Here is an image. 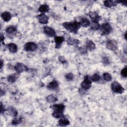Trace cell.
<instances>
[{
	"instance_id": "10",
	"label": "cell",
	"mask_w": 127,
	"mask_h": 127,
	"mask_svg": "<svg viewBox=\"0 0 127 127\" xmlns=\"http://www.w3.org/2000/svg\"><path fill=\"white\" fill-rule=\"evenodd\" d=\"M88 15L93 22L98 23L99 21L101 19V16L95 11H90L88 13Z\"/></svg>"
},
{
	"instance_id": "1",
	"label": "cell",
	"mask_w": 127,
	"mask_h": 127,
	"mask_svg": "<svg viewBox=\"0 0 127 127\" xmlns=\"http://www.w3.org/2000/svg\"><path fill=\"white\" fill-rule=\"evenodd\" d=\"M63 26L65 29L70 32L76 33L80 28L81 25L79 22L75 21L73 22H64L63 23Z\"/></svg>"
},
{
	"instance_id": "28",
	"label": "cell",
	"mask_w": 127,
	"mask_h": 127,
	"mask_svg": "<svg viewBox=\"0 0 127 127\" xmlns=\"http://www.w3.org/2000/svg\"><path fill=\"white\" fill-rule=\"evenodd\" d=\"M100 26L98 24V23L97 22H92L91 25V29L93 30H96L100 28Z\"/></svg>"
},
{
	"instance_id": "2",
	"label": "cell",
	"mask_w": 127,
	"mask_h": 127,
	"mask_svg": "<svg viewBox=\"0 0 127 127\" xmlns=\"http://www.w3.org/2000/svg\"><path fill=\"white\" fill-rule=\"evenodd\" d=\"M53 110L52 115L56 118H61L63 116L65 106L63 104H54L52 107Z\"/></svg>"
},
{
	"instance_id": "35",
	"label": "cell",
	"mask_w": 127,
	"mask_h": 127,
	"mask_svg": "<svg viewBox=\"0 0 127 127\" xmlns=\"http://www.w3.org/2000/svg\"><path fill=\"white\" fill-rule=\"evenodd\" d=\"M4 112V107H3L2 103H0V113L2 114V113H3Z\"/></svg>"
},
{
	"instance_id": "31",
	"label": "cell",
	"mask_w": 127,
	"mask_h": 127,
	"mask_svg": "<svg viewBox=\"0 0 127 127\" xmlns=\"http://www.w3.org/2000/svg\"><path fill=\"white\" fill-rule=\"evenodd\" d=\"M79 50L80 52L82 54H85L87 53V49L86 47H80Z\"/></svg>"
},
{
	"instance_id": "4",
	"label": "cell",
	"mask_w": 127,
	"mask_h": 127,
	"mask_svg": "<svg viewBox=\"0 0 127 127\" xmlns=\"http://www.w3.org/2000/svg\"><path fill=\"white\" fill-rule=\"evenodd\" d=\"M100 28H101L102 35H106L109 34L112 30L111 25L108 22H105L102 24Z\"/></svg>"
},
{
	"instance_id": "3",
	"label": "cell",
	"mask_w": 127,
	"mask_h": 127,
	"mask_svg": "<svg viewBox=\"0 0 127 127\" xmlns=\"http://www.w3.org/2000/svg\"><path fill=\"white\" fill-rule=\"evenodd\" d=\"M112 90L116 93L122 94L125 91V89L117 81H114L111 85Z\"/></svg>"
},
{
	"instance_id": "30",
	"label": "cell",
	"mask_w": 127,
	"mask_h": 127,
	"mask_svg": "<svg viewBox=\"0 0 127 127\" xmlns=\"http://www.w3.org/2000/svg\"><path fill=\"white\" fill-rule=\"evenodd\" d=\"M121 74L122 76L124 77H127V66H125L123 69H122L121 71Z\"/></svg>"
},
{
	"instance_id": "23",
	"label": "cell",
	"mask_w": 127,
	"mask_h": 127,
	"mask_svg": "<svg viewBox=\"0 0 127 127\" xmlns=\"http://www.w3.org/2000/svg\"><path fill=\"white\" fill-rule=\"evenodd\" d=\"M16 30H17V28L16 26L13 25H10L7 27V28L5 29V32H6V33L8 34H11L15 32Z\"/></svg>"
},
{
	"instance_id": "16",
	"label": "cell",
	"mask_w": 127,
	"mask_h": 127,
	"mask_svg": "<svg viewBox=\"0 0 127 127\" xmlns=\"http://www.w3.org/2000/svg\"><path fill=\"white\" fill-rule=\"evenodd\" d=\"M118 3H119V1L115 0H105L104 1V4L106 7H111L116 5Z\"/></svg>"
},
{
	"instance_id": "19",
	"label": "cell",
	"mask_w": 127,
	"mask_h": 127,
	"mask_svg": "<svg viewBox=\"0 0 127 127\" xmlns=\"http://www.w3.org/2000/svg\"><path fill=\"white\" fill-rule=\"evenodd\" d=\"M38 10L42 13L44 14L46 12H48L50 10V8L47 4H44L40 6V7H39Z\"/></svg>"
},
{
	"instance_id": "36",
	"label": "cell",
	"mask_w": 127,
	"mask_h": 127,
	"mask_svg": "<svg viewBox=\"0 0 127 127\" xmlns=\"http://www.w3.org/2000/svg\"><path fill=\"white\" fill-rule=\"evenodd\" d=\"M4 39V36L3 35V34L2 33H1L0 34V40H1V42H2Z\"/></svg>"
},
{
	"instance_id": "25",
	"label": "cell",
	"mask_w": 127,
	"mask_h": 127,
	"mask_svg": "<svg viewBox=\"0 0 127 127\" xmlns=\"http://www.w3.org/2000/svg\"><path fill=\"white\" fill-rule=\"evenodd\" d=\"M90 79L93 82H98L101 80V77L99 74L95 73L91 77Z\"/></svg>"
},
{
	"instance_id": "8",
	"label": "cell",
	"mask_w": 127,
	"mask_h": 127,
	"mask_svg": "<svg viewBox=\"0 0 127 127\" xmlns=\"http://www.w3.org/2000/svg\"><path fill=\"white\" fill-rule=\"evenodd\" d=\"M107 48L112 51H115L118 48L117 42L114 40H109L106 43Z\"/></svg>"
},
{
	"instance_id": "26",
	"label": "cell",
	"mask_w": 127,
	"mask_h": 127,
	"mask_svg": "<svg viewBox=\"0 0 127 127\" xmlns=\"http://www.w3.org/2000/svg\"><path fill=\"white\" fill-rule=\"evenodd\" d=\"M8 111L14 117H16L17 115V111L13 107H9L8 108Z\"/></svg>"
},
{
	"instance_id": "37",
	"label": "cell",
	"mask_w": 127,
	"mask_h": 127,
	"mask_svg": "<svg viewBox=\"0 0 127 127\" xmlns=\"http://www.w3.org/2000/svg\"><path fill=\"white\" fill-rule=\"evenodd\" d=\"M0 68L1 69L2 68V65H3V62H2V60H0Z\"/></svg>"
},
{
	"instance_id": "20",
	"label": "cell",
	"mask_w": 127,
	"mask_h": 127,
	"mask_svg": "<svg viewBox=\"0 0 127 127\" xmlns=\"http://www.w3.org/2000/svg\"><path fill=\"white\" fill-rule=\"evenodd\" d=\"M80 23V25L84 27H87L90 25V21L85 17H83L80 19V21L79 22Z\"/></svg>"
},
{
	"instance_id": "7",
	"label": "cell",
	"mask_w": 127,
	"mask_h": 127,
	"mask_svg": "<svg viewBox=\"0 0 127 127\" xmlns=\"http://www.w3.org/2000/svg\"><path fill=\"white\" fill-rule=\"evenodd\" d=\"M14 68L18 73L24 72L28 70V67H27V66H26L25 65H24L22 63L16 64L14 67Z\"/></svg>"
},
{
	"instance_id": "17",
	"label": "cell",
	"mask_w": 127,
	"mask_h": 127,
	"mask_svg": "<svg viewBox=\"0 0 127 127\" xmlns=\"http://www.w3.org/2000/svg\"><path fill=\"white\" fill-rule=\"evenodd\" d=\"M9 51L12 53H15L17 51V46L14 43H9L7 45Z\"/></svg>"
},
{
	"instance_id": "22",
	"label": "cell",
	"mask_w": 127,
	"mask_h": 127,
	"mask_svg": "<svg viewBox=\"0 0 127 127\" xmlns=\"http://www.w3.org/2000/svg\"><path fill=\"white\" fill-rule=\"evenodd\" d=\"M18 77V74L17 73H13L10 74L7 77V81L10 83H13L14 82Z\"/></svg>"
},
{
	"instance_id": "9",
	"label": "cell",
	"mask_w": 127,
	"mask_h": 127,
	"mask_svg": "<svg viewBox=\"0 0 127 127\" xmlns=\"http://www.w3.org/2000/svg\"><path fill=\"white\" fill-rule=\"evenodd\" d=\"M44 32L48 36L50 37H54L56 36V34L55 30L50 26H45L44 27Z\"/></svg>"
},
{
	"instance_id": "12",
	"label": "cell",
	"mask_w": 127,
	"mask_h": 127,
	"mask_svg": "<svg viewBox=\"0 0 127 127\" xmlns=\"http://www.w3.org/2000/svg\"><path fill=\"white\" fill-rule=\"evenodd\" d=\"M64 41V38L63 36H55V42L56 43L55 48H60L63 43Z\"/></svg>"
},
{
	"instance_id": "5",
	"label": "cell",
	"mask_w": 127,
	"mask_h": 127,
	"mask_svg": "<svg viewBox=\"0 0 127 127\" xmlns=\"http://www.w3.org/2000/svg\"><path fill=\"white\" fill-rule=\"evenodd\" d=\"M92 81L89 78V76L86 75L85 76L83 81L81 83V87L84 90H88L91 87Z\"/></svg>"
},
{
	"instance_id": "14",
	"label": "cell",
	"mask_w": 127,
	"mask_h": 127,
	"mask_svg": "<svg viewBox=\"0 0 127 127\" xmlns=\"http://www.w3.org/2000/svg\"><path fill=\"white\" fill-rule=\"evenodd\" d=\"M86 48L87 50L93 51L96 48L95 44L90 40H87L86 42Z\"/></svg>"
},
{
	"instance_id": "32",
	"label": "cell",
	"mask_w": 127,
	"mask_h": 127,
	"mask_svg": "<svg viewBox=\"0 0 127 127\" xmlns=\"http://www.w3.org/2000/svg\"><path fill=\"white\" fill-rule=\"evenodd\" d=\"M59 60L62 64H65V63H67V61H66V59L63 56L59 57Z\"/></svg>"
},
{
	"instance_id": "27",
	"label": "cell",
	"mask_w": 127,
	"mask_h": 127,
	"mask_svg": "<svg viewBox=\"0 0 127 127\" xmlns=\"http://www.w3.org/2000/svg\"><path fill=\"white\" fill-rule=\"evenodd\" d=\"M103 77L104 79L106 81H110L112 79V77L111 75L108 72L104 73L103 74Z\"/></svg>"
},
{
	"instance_id": "34",
	"label": "cell",
	"mask_w": 127,
	"mask_h": 127,
	"mask_svg": "<svg viewBox=\"0 0 127 127\" xmlns=\"http://www.w3.org/2000/svg\"><path fill=\"white\" fill-rule=\"evenodd\" d=\"M20 120L19 119H14V120L12 121V124L13 125H17V124L20 123Z\"/></svg>"
},
{
	"instance_id": "13",
	"label": "cell",
	"mask_w": 127,
	"mask_h": 127,
	"mask_svg": "<svg viewBox=\"0 0 127 127\" xmlns=\"http://www.w3.org/2000/svg\"><path fill=\"white\" fill-rule=\"evenodd\" d=\"M58 87L59 83L56 80H52L51 82H49L47 86V88H48L50 90H55L57 89Z\"/></svg>"
},
{
	"instance_id": "6",
	"label": "cell",
	"mask_w": 127,
	"mask_h": 127,
	"mask_svg": "<svg viewBox=\"0 0 127 127\" xmlns=\"http://www.w3.org/2000/svg\"><path fill=\"white\" fill-rule=\"evenodd\" d=\"M24 48L27 52H34L37 49V45L34 42H28L25 44Z\"/></svg>"
},
{
	"instance_id": "29",
	"label": "cell",
	"mask_w": 127,
	"mask_h": 127,
	"mask_svg": "<svg viewBox=\"0 0 127 127\" xmlns=\"http://www.w3.org/2000/svg\"><path fill=\"white\" fill-rule=\"evenodd\" d=\"M65 78L68 81H71L72 80H73V78H74V75L72 73H68L67 74H66L65 75Z\"/></svg>"
},
{
	"instance_id": "24",
	"label": "cell",
	"mask_w": 127,
	"mask_h": 127,
	"mask_svg": "<svg viewBox=\"0 0 127 127\" xmlns=\"http://www.w3.org/2000/svg\"><path fill=\"white\" fill-rule=\"evenodd\" d=\"M46 100L48 102H49L50 103H54L56 101H57V98L54 95L50 94V95L47 96Z\"/></svg>"
},
{
	"instance_id": "18",
	"label": "cell",
	"mask_w": 127,
	"mask_h": 127,
	"mask_svg": "<svg viewBox=\"0 0 127 127\" xmlns=\"http://www.w3.org/2000/svg\"><path fill=\"white\" fill-rule=\"evenodd\" d=\"M69 123H70V122H69V120L65 118H63L60 119L58 122L59 125L60 126H62V127L66 126L69 125Z\"/></svg>"
},
{
	"instance_id": "11",
	"label": "cell",
	"mask_w": 127,
	"mask_h": 127,
	"mask_svg": "<svg viewBox=\"0 0 127 127\" xmlns=\"http://www.w3.org/2000/svg\"><path fill=\"white\" fill-rule=\"evenodd\" d=\"M37 18L39 23L42 24H46L48 22V16L43 13H41L37 16Z\"/></svg>"
},
{
	"instance_id": "33",
	"label": "cell",
	"mask_w": 127,
	"mask_h": 127,
	"mask_svg": "<svg viewBox=\"0 0 127 127\" xmlns=\"http://www.w3.org/2000/svg\"><path fill=\"white\" fill-rule=\"evenodd\" d=\"M103 63L105 64H106V65L108 64H109V63H110L108 58H107V57L103 58Z\"/></svg>"
},
{
	"instance_id": "15",
	"label": "cell",
	"mask_w": 127,
	"mask_h": 127,
	"mask_svg": "<svg viewBox=\"0 0 127 127\" xmlns=\"http://www.w3.org/2000/svg\"><path fill=\"white\" fill-rule=\"evenodd\" d=\"M1 17L4 21L8 22L11 18V15L8 11H4L1 13Z\"/></svg>"
},
{
	"instance_id": "21",
	"label": "cell",
	"mask_w": 127,
	"mask_h": 127,
	"mask_svg": "<svg viewBox=\"0 0 127 127\" xmlns=\"http://www.w3.org/2000/svg\"><path fill=\"white\" fill-rule=\"evenodd\" d=\"M67 43L69 45H77L79 43V41L73 38H69L67 40Z\"/></svg>"
}]
</instances>
